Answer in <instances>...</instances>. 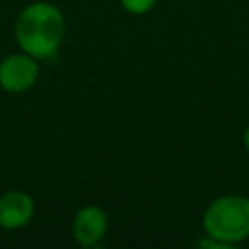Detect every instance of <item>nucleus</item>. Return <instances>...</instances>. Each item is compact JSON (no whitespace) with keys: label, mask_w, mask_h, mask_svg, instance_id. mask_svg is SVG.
Instances as JSON below:
<instances>
[{"label":"nucleus","mask_w":249,"mask_h":249,"mask_svg":"<svg viewBox=\"0 0 249 249\" xmlns=\"http://www.w3.org/2000/svg\"><path fill=\"white\" fill-rule=\"evenodd\" d=\"M121 4H123V8H124L126 12L140 16V14L150 12V10L154 8L156 0H121Z\"/></svg>","instance_id":"obj_6"},{"label":"nucleus","mask_w":249,"mask_h":249,"mask_svg":"<svg viewBox=\"0 0 249 249\" xmlns=\"http://www.w3.org/2000/svg\"><path fill=\"white\" fill-rule=\"evenodd\" d=\"M66 31L62 12L47 2L27 6L16 21V39L23 53L33 58H47L58 51Z\"/></svg>","instance_id":"obj_1"},{"label":"nucleus","mask_w":249,"mask_h":249,"mask_svg":"<svg viewBox=\"0 0 249 249\" xmlns=\"http://www.w3.org/2000/svg\"><path fill=\"white\" fill-rule=\"evenodd\" d=\"M204 231L222 243H237L249 237V198L228 195L216 198L204 212Z\"/></svg>","instance_id":"obj_2"},{"label":"nucleus","mask_w":249,"mask_h":249,"mask_svg":"<svg viewBox=\"0 0 249 249\" xmlns=\"http://www.w3.org/2000/svg\"><path fill=\"white\" fill-rule=\"evenodd\" d=\"M107 214L99 206H84L78 210L72 222V233L74 239L80 245L95 247L107 233Z\"/></svg>","instance_id":"obj_4"},{"label":"nucleus","mask_w":249,"mask_h":249,"mask_svg":"<svg viewBox=\"0 0 249 249\" xmlns=\"http://www.w3.org/2000/svg\"><path fill=\"white\" fill-rule=\"evenodd\" d=\"M39 76L37 62L31 54H10L0 62V86L10 93L29 89Z\"/></svg>","instance_id":"obj_3"},{"label":"nucleus","mask_w":249,"mask_h":249,"mask_svg":"<svg viewBox=\"0 0 249 249\" xmlns=\"http://www.w3.org/2000/svg\"><path fill=\"white\" fill-rule=\"evenodd\" d=\"M33 198L21 191H10L0 196V228L18 230L33 218Z\"/></svg>","instance_id":"obj_5"},{"label":"nucleus","mask_w":249,"mask_h":249,"mask_svg":"<svg viewBox=\"0 0 249 249\" xmlns=\"http://www.w3.org/2000/svg\"><path fill=\"white\" fill-rule=\"evenodd\" d=\"M243 142H245V148L249 150V128L245 130V134H243Z\"/></svg>","instance_id":"obj_7"}]
</instances>
